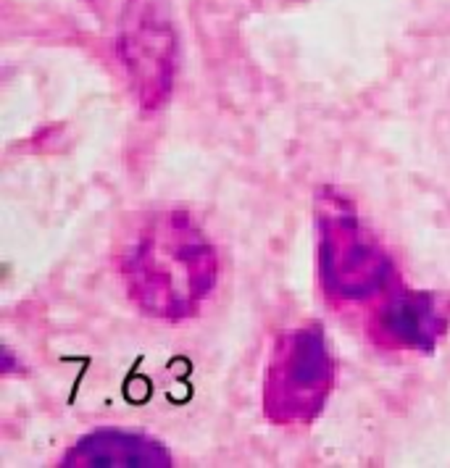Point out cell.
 I'll return each mask as SVG.
<instances>
[{"label": "cell", "instance_id": "6da1fadb", "mask_svg": "<svg viewBox=\"0 0 450 468\" xmlns=\"http://www.w3.org/2000/svg\"><path fill=\"white\" fill-rule=\"evenodd\" d=\"M129 300L153 319H193L214 295L219 258L185 211L148 213L119 250Z\"/></svg>", "mask_w": 450, "mask_h": 468}, {"label": "cell", "instance_id": "277c9868", "mask_svg": "<svg viewBox=\"0 0 450 468\" xmlns=\"http://www.w3.org/2000/svg\"><path fill=\"white\" fill-rule=\"evenodd\" d=\"M450 326V295L392 287L366 324L369 337L387 350L434 353Z\"/></svg>", "mask_w": 450, "mask_h": 468}, {"label": "cell", "instance_id": "5b68a950", "mask_svg": "<svg viewBox=\"0 0 450 468\" xmlns=\"http://www.w3.org/2000/svg\"><path fill=\"white\" fill-rule=\"evenodd\" d=\"M61 463L71 468H169L172 452L140 431L98 429L69 447Z\"/></svg>", "mask_w": 450, "mask_h": 468}, {"label": "cell", "instance_id": "3957f363", "mask_svg": "<svg viewBox=\"0 0 450 468\" xmlns=\"http://www.w3.org/2000/svg\"><path fill=\"white\" fill-rule=\"evenodd\" d=\"M338 382L335 356L319 321L279 332L263 371V416L277 426H308Z\"/></svg>", "mask_w": 450, "mask_h": 468}, {"label": "cell", "instance_id": "8992f818", "mask_svg": "<svg viewBox=\"0 0 450 468\" xmlns=\"http://www.w3.org/2000/svg\"><path fill=\"white\" fill-rule=\"evenodd\" d=\"M124 64L140 87L145 108L164 103L172 87V37L166 29L143 27L124 40Z\"/></svg>", "mask_w": 450, "mask_h": 468}, {"label": "cell", "instance_id": "7a4b0ae2", "mask_svg": "<svg viewBox=\"0 0 450 468\" xmlns=\"http://www.w3.org/2000/svg\"><path fill=\"white\" fill-rule=\"evenodd\" d=\"M316 271L335 303H369L395 284V263L353 206L324 192L316 208Z\"/></svg>", "mask_w": 450, "mask_h": 468}]
</instances>
